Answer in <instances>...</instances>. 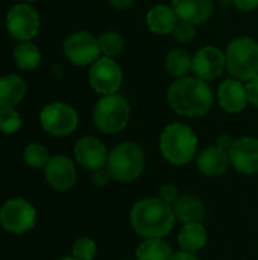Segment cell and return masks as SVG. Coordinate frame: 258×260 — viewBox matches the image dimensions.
I'll list each match as a JSON object with an SVG mask.
<instances>
[{"mask_svg": "<svg viewBox=\"0 0 258 260\" xmlns=\"http://www.w3.org/2000/svg\"><path fill=\"white\" fill-rule=\"evenodd\" d=\"M213 91L207 81L196 76L176 79L167 90L170 108L182 117H202L213 107Z\"/></svg>", "mask_w": 258, "mask_h": 260, "instance_id": "1", "label": "cell"}, {"mask_svg": "<svg viewBox=\"0 0 258 260\" xmlns=\"http://www.w3.org/2000/svg\"><path fill=\"white\" fill-rule=\"evenodd\" d=\"M175 221L176 218L172 206L158 197L137 201L129 212L131 227L143 239L166 238L173 230Z\"/></svg>", "mask_w": 258, "mask_h": 260, "instance_id": "2", "label": "cell"}, {"mask_svg": "<svg viewBox=\"0 0 258 260\" xmlns=\"http://www.w3.org/2000/svg\"><path fill=\"white\" fill-rule=\"evenodd\" d=\"M160 151L173 166L189 165L198 151V136L186 123H170L160 136Z\"/></svg>", "mask_w": 258, "mask_h": 260, "instance_id": "3", "label": "cell"}, {"mask_svg": "<svg viewBox=\"0 0 258 260\" xmlns=\"http://www.w3.org/2000/svg\"><path fill=\"white\" fill-rule=\"evenodd\" d=\"M144 166L146 157L143 148L135 142H122L109 151L105 169L111 175V180L131 183L141 177Z\"/></svg>", "mask_w": 258, "mask_h": 260, "instance_id": "4", "label": "cell"}, {"mask_svg": "<svg viewBox=\"0 0 258 260\" xmlns=\"http://www.w3.org/2000/svg\"><path fill=\"white\" fill-rule=\"evenodd\" d=\"M131 119V105L122 94H108L97 101L93 110V122L103 134L123 131Z\"/></svg>", "mask_w": 258, "mask_h": 260, "instance_id": "5", "label": "cell"}, {"mask_svg": "<svg viewBox=\"0 0 258 260\" xmlns=\"http://www.w3.org/2000/svg\"><path fill=\"white\" fill-rule=\"evenodd\" d=\"M227 69L239 81H249L258 75V43L251 37L234 38L225 52Z\"/></svg>", "mask_w": 258, "mask_h": 260, "instance_id": "6", "label": "cell"}, {"mask_svg": "<svg viewBox=\"0 0 258 260\" xmlns=\"http://www.w3.org/2000/svg\"><path fill=\"white\" fill-rule=\"evenodd\" d=\"M40 123L50 136L65 137L76 131L79 116L71 105L64 102H52L41 110Z\"/></svg>", "mask_w": 258, "mask_h": 260, "instance_id": "7", "label": "cell"}, {"mask_svg": "<svg viewBox=\"0 0 258 260\" xmlns=\"http://www.w3.org/2000/svg\"><path fill=\"white\" fill-rule=\"evenodd\" d=\"M35 222L36 210L24 198H11L0 209V224L9 233H27L33 229Z\"/></svg>", "mask_w": 258, "mask_h": 260, "instance_id": "8", "label": "cell"}, {"mask_svg": "<svg viewBox=\"0 0 258 260\" xmlns=\"http://www.w3.org/2000/svg\"><path fill=\"white\" fill-rule=\"evenodd\" d=\"M88 82L91 88L102 96L116 94L122 87L123 72L113 58L102 56L90 66Z\"/></svg>", "mask_w": 258, "mask_h": 260, "instance_id": "9", "label": "cell"}, {"mask_svg": "<svg viewBox=\"0 0 258 260\" xmlns=\"http://www.w3.org/2000/svg\"><path fill=\"white\" fill-rule=\"evenodd\" d=\"M6 29L17 41H30L40 30V15L30 5L18 3L6 15Z\"/></svg>", "mask_w": 258, "mask_h": 260, "instance_id": "10", "label": "cell"}, {"mask_svg": "<svg viewBox=\"0 0 258 260\" xmlns=\"http://www.w3.org/2000/svg\"><path fill=\"white\" fill-rule=\"evenodd\" d=\"M64 55L75 66H91L100 58L99 40L88 32H75L64 41Z\"/></svg>", "mask_w": 258, "mask_h": 260, "instance_id": "11", "label": "cell"}, {"mask_svg": "<svg viewBox=\"0 0 258 260\" xmlns=\"http://www.w3.org/2000/svg\"><path fill=\"white\" fill-rule=\"evenodd\" d=\"M225 67V53L216 46H204L192 56V73L207 82L217 79Z\"/></svg>", "mask_w": 258, "mask_h": 260, "instance_id": "12", "label": "cell"}, {"mask_svg": "<svg viewBox=\"0 0 258 260\" xmlns=\"http://www.w3.org/2000/svg\"><path fill=\"white\" fill-rule=\"evenodd\" d=\"M44 177L52 189L58 192H65L75 186L78 174L71 158L62 154H56L50 157L49 163L46 165Z\"/></svg>", "mask_w": 258, "mask_h": 260, "instance_id": "13", "label": "cell"}, {"mask_svg": "<svg viewBox=\"0 0 258 260\" xmlns=\"http://www.w3.org/2000/svg\"><path fill=\"white\" fill-rule=\"evenodd\" d=\"M231 166L245 175L258 174V139L240 137L236 139L228 151Z\"/></svg>", "mask_w": 258, "mask_h": 260, "instance_id": "14", "label": "cell"}, {"mask_svg": "<svg viewBox=\"0 0 258 260\" xmlns=\"http://www.w3.org/2000/svg\"><path fill=\"white\" fill-rule=\"evenodd\" d=\"M108 154L109 152H108L106 146L97 137H93V136L82 137L75 145V158H76V161L84 169L91 171V172L106 166Z\"/></svg>", "mask_w": 258, "mask_h": 260, "instance_id": "15", "label": "cell"}, {"mask_svg": "<svg viewBox=\"0 0 258 260\" xmlns=\"http://www.w3.org/2000/svg\"><path fill=\"white\" fill-rule=\"evenodd\" d=\"M217 99L220 107L227 113H242L249 101H248V93H246V85H243L242 81L236 78L225 79L217 90Z\"/></svg>", "mask_w": 258, "mask_h": 260, "instance_id": "16", "label": "cell"}, {"mask_svg": "<svg viewBox=\"0 0 258 260\" xmlns=\"http://www.w3.org/2000/svg\"><path fill=\"white\" fill-rule=\"evenodd\" d=\"M172 8L179 20L192 24H202L214 14L213 0H172Z\"/></svg>", "mask_w": 258, "mask_h": 260, "instance_id": "17", "label": "cell"}, {"mask_svg": "<svg viewBox=\"0 0 258 260\" xmlns=\"http://www.w3.org/2000/svg\"><path fill=\"white\" fill-rule=\"evenodd\" d=\"M196 166L201 174L205 177H219L228 171L231 166L230 154L227 149H222L220 146H208L205 148L196 158Z\"/></svg>", "mask_w": 258, "mask_h": 260, "instance_id": "18", "label": "cell"}, {"mask_svg": "<svg viewBox=\"0 0 258 260\" xmlns=\"http://www.w3.org/2000/svg\"><path fill=\"white\" fill-rule=\"evenodd\" d=\"M175 218L182 224L187 222H202L205 218V204L204 201L192 193L179 195L178 200L172 204Z\"/></svg>", "mask_w": 258, "mask_h": 260, "instance_id": "19", "label": "cell"}, {"mask_svg": "<svg viewBox=\"0 0 258 260\" xmlns=\"http://www.w3.org/2000/svg\"><path fill=\"white\" fill-rule=\"evenodd\" d=\"M179 23V17L176 15L175 9L167 5H157L149 9L146 15V24L151 32L158 35H169L173 34L176 24Z\"/></svg>", "mask_w": 258, "mask_h": 260, "instance_id": "20", "label": "cell"}, {"mask_svg": "<svg viewBox=\"0 0 258 260\" xmlns=\"http://www.w3.org/2000/svg\"><path fill=\"white\" fill-rule=\"evenodd\" d=\"M208 233L202 222H187L178 233V245L179 250L196 253L202 250L207 244Z\"/></svg>", "mask_w": 258, "mask_h": 260, "instance_id": "21", "label": "cell"}, {"mask_svg": "<svg viewBox=\"0 0 258 260\" xmlns=\"http://www.w3.org/2000/svg\"><path fill=\"white\" fill-rule=\"evenodd\" d=\"M26 94V82L18 75L0 78V108H14Z\"/></svg>", "mask_w": 258, "mask_h": 260, "instance_id": "22", "label": "cell"}, {"mask_svg": "<svg viewBox=\"0 0 258 260\" xmlns=\"http://www.w3.org/2000/svg\"><path fill=\"white\" fill-rule=\"evenodd\" d=\"M172 254V247L164 238L143 239L135 250L137 260H170Z\"/></svg>", "mask_w": 258, "mask_h": 260, "instance_id": "23", "label": "cell"}, {"mask_svg": "<svg viewBox=\"0 0 258 260\" xmlns=\"http://www.w3.org/2000/svg\"><path fill=\"white\" fill-rule=\"evenodd\" d=\"M14 61L21 70H35L41 64V52L32 41H21L14 50Z\"/></svg>", "mask_w": 258, "mask_h": 260, "instance_id": "24", "label": "cell"}, {"mask_svg": "<svg viewBox=\"0 0 258 260\" xmlns=\"http://www.w3.org/2000/svg\"><path fill=\"white\" fill-rule=\"evenodd\" d=\"M166 70L170 76L179 79L192 72V56L184 49H173L166 56Z\"/></svg>", "mask_w": 258, "mask_h": 260, "instance_id": "25", "label": "cell"}, {"mask_svg": "<svg viewBox=\"0 0 258 260\" xmlns=\"http://www.w3.org/2000/svg\"><path fill=\"white\" fill-rule=\"evenodd\" d=\"M23 160L29 168L44 169L50 160V154L47 148L41 143H29L23 151Z\"/></svg>", "mask_w": 258, "mask_h": 260, "instance_id": "26", "label": "cell"}, {"mask_svg": "<svg viewBox=\"0 0 258 260\" xmlns=\"http://www.w3.org/2000/svg\"><path fill=\"white\" fill-rule=\"evenodd\" d=\"M99 47H100V53L103 56L113 58L117 56L123 52L125 47V41L122 38V35L119 32H103L99 38Z\"/></svg>", "mask_w": 258, "mask_h": 260, "instance_id": "27", "label": "cell"}, {"mask_svg": "<svg viewBox=\"0 0 258 260\" xmlns=\"http://www.w3.org/2000/svg\"><path fill=\"white\" fill-rule=\"evenodd\" d=\"M97 253V245L91 238H78L71 245V256L79 260H93Z\"/></svg>", "mask_w": 258, "mask_h": 260, "instance_id": "28", "label": "cell"}, {"mask_svg": "<svg viewBox=\"0 0 258 260\" xmlns=\"http://www.w3.org/2000/svg\"><path fill=\"white\" fill-rule=\"evenodd\" d=\"M21 126V117L14 108H0V131L14 134Z\"/></svg>", "mask_w": 258, "mask_h": 260, "instance_id": "29", "label": "cell"}, {"mask_svg": "<svg viewBox=\"0 0 258 260\" xmlns=\"http://www.w3.org/2000/svg\"><path fill=\"white\" fill-rule=\"evenodd\" d=\"M195 34H196L195 24L184 21V20H179V23L176 24V27L173 30V37L179 43H190L193 40Z\"/></svg>", "mask_w": 258, "mask_h": 260, "instance_id": "30", "label": "cell"}, {"mask_svg": "<svg viewBox=\"0 0 258 260\" xmlns=\"http://www.w3.org/2000/svg\"><path fill=\"white\" fill-rule=\"evenodd\" d=\"M178 197H179L178 187H176L175 184H172V183L164 184V186L160 189V192H158V198H160V200H163L164 203L170 204V206L178 200Z\"/></svg>", "mask_w": 258, "mask_h": 260, "instance_id": "31", "label": "cell"}, {"mask_svg": "<svg viewBox=\"0 0 258 260\" xmlns=\"http://www.w3.org/2000/svg\"><path fill=\"white\" fill-rule=\"evenodd\" d=\"M109 181H111V175L108 174V171H106L105 168L97 169V171H94V172H93L91 183H93L96 187H105Z\"/></svg>", "mask_w": 258, "mask_h": 260, "instance_id": "32", "label": "cell"}, {"mask_svg": "<svg viewBox=\"0 0 258 260\" xmlns=\"http://www.w3.org/2000/svg\"><path fill=\"white\" fill-rule=\"evenodd\" d=\"M246 93H248L249 104L258 107V75L252 79L246 81Z\"/></svg>", "mask_w": 258, "mask_h": 260, "instance_id": "33", "label": "cell"}, {"mask_svg": "<svg viewBox=\"0 0 258 260\" xmlns=\"http://www.w3.org/2000/svg\"><path fill=\"white\" fill-rule=\"evenodd\" d=\"M233 5L243 12H251L258 8V0H233Z\"/></svg>", "mask_w": 258, "mask_h": 260, "instance_id": "34", "label": "cell"}, {"mask_svg": "<svg viewBox=\"0 0 258 260\" xmlns=\"http://www.w3.org/2000/svg\"><path fill=\"white\" fill-rule=\"evenodd\" d=\"M233 143H234V139L230 134H220L217 137V140H216V145L220 146L222 149H227V151H230V148L233 146Z\"/></svg>", "mask_w": 258, "mask_h": 260, "instance_id": "35", "label": "cell"}, {"mask_svg": "<svg viewBox=\"0 0 258 260\" xmlns=\"http://www.w3.org/2000/svg\"><path fill=\"white\" fill-rule=\"evenodd\" d=\"M170 260H199V259L195 256V253H189V251H182V250H179V251H176V253H173V254H172Z\"/></svg>", "mask_w": 258, "mask_h": 260, "instance_id": "36", "label": "cell"}, {"mask_svg": "<svg viewBox=\"0 0 258 260\" xmlns=\"http://www.w3.org/2000/svg\"><path fill=\"white\" fill-rule=\"evenodd\" d=\"M108 2L116 9H126L129 6H132V3H134V0H108Z\"/></svg>", "mask_w": 258, "mask_h": 260, "instance_id": "37", "label": "cell"}, {"mask_svg": "<svg viewBox=\"0 0 258 260\" xmlns=\"http://www.w3.org/2000/svg\"><path fill=\"white\" fill-rule=\"evenodd\" d=\"M59 260H79V259H76V257H73V256H68V257H62V259H59Z\"/></svg>", "mask_w": 258, "mask_h": 260, "instance_id": "38", "label": "cell"}, {"mask_svg": "<svg viewBox=\"0 0 258 260\" xmlns=\"http://www.w3.org/2000/svg\"><path fill=\"white\" fill-rule=\"evenodd\" d=\"M26 3H33V2H36V0H24Z\"/></svg>", "mask_w": 258, "mask_h": 260, "instance_id": "39", "label": "cell"}, {"mask_svg": "<svg viewBox=\"0 0 258 260\" xmlns=\"http://www.w3.org/2000/svg\"><path fill=\"white\" fill-rule=\"evenodd\" d=\"M126 260H128V259H126Z\"/></svg>", "mask_w": 258, "mask_h": 260, "instance_id": "40", "label": "cell"}]
</instances>
